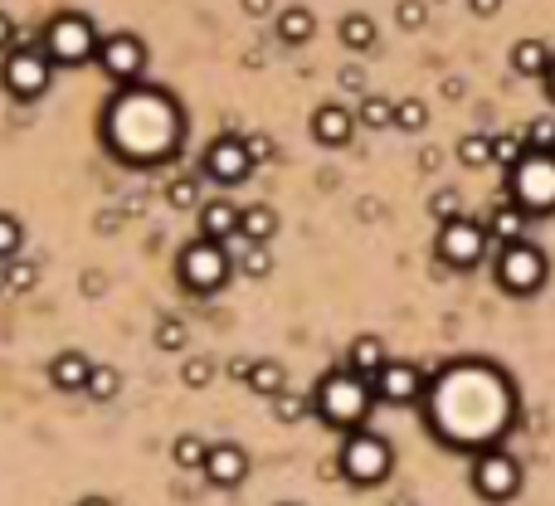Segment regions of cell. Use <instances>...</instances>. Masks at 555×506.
I'll list each match as a JSON object with an SVG mask.
<instances>
[{
  "instance_id": "681fc988",
  "label": "cell",
  "mask_w": 555,
  "mask_h": 506,
  "mask_svg": "<svg viewBox=\"0 0 555 506\" xmlns=\"http://www.w3.org/2000/svg\"><path fill=\"white\" fill-rule=\"evenodd\" d=\"M546 98H551V103H555V64H551V69H546Z\"/></svg>"
},
{
  "instance_id": "2e32d148",
  "label": "cell",
  "mask_w": 555,
  "mask_h": 506,
  "mask_svg": "<svg viewBox=\"0 0 555 506\" xmlns=\"http://www.w3.org/2000/svg\"><path fill=\"white\" fill-rule=\"evenodd\" d=\"M239 219H244L239 205H229V200H210V205H200V234L224 244V239H234V234H239Z\"/></svg>"
},
{
  "instance_id": "74e56055",
  "label": "cell",
  "mask_w": 555,
  "mask_h": 506,
  "mask_svg": "<svg viewBox=\"0 0 555 506\" xmlns=\"http://www.w3.org/2000/svg\"><path fill=\"white\" fill-rule=\"evenodd\" d=\"M35 283H39L35 263H10V268H5V288H10V292H30Z\"/></svg>"
},
{
  "instance_id": "83f0119b",
  "label": "cell",
  "mask_w": 555,
  "mask_h": 506,
  "mask_svg": "<svg viewBox=\"0 0 555 506\" xmlns=\"http://www.w3.org/2000/svg\"><path fill=\"white\" fill-rule=\"evenodd\" d=\"M356 117H361V127H375V132H380V127H395V103H390V98H375V93H366Z\"/></svg>"
},
{
  "instance_id": "ffe728a7",
  "label": "cell",
  "mask_w": 555,
  "mask_h": 506,
  "mask_svg": "<svg viewBox=\"0 0 555 506\" xmlns=\"http://www.w3.org/2000/svg\"><path fill=\"white\" fill-rule=\"evenodd\" d=\"M239 234H244L249 244H268V239L278 234V210H273V205H249L244 219H239Z\"/></svg>"
},
{
  "instance_id": "bcb514c9",
  "label": "cell",
  "mask_w": 555,
  "mask_h": 506,
  "mask_svg": "<svg viewBox=\"0 0 555 506\" xmlns=\"http://www.w3.org/2000/svg\"><path fill=\"white\" fill-rule=\"evenodd\" d=\"M98 229H103V234L122 229V210H103V215H98Z\"/></svg>"
},
{
  "instance_id": "3957f363",
  "label": "cell",
  "mask_w": 555,
  "mask_h": 506,
  "mask_svg": "<svg viewBox=\"0 0 555 506\" xmlns=\"http://www.w3.org/2000/svg\"><path fill=\"white\" fill-rule=\"evenodd\" d=\"M487 224H473V219H453V224H439V263L444 268H458V273H468V268H478L482 258H487Z\"/></svg>"
},
{
  "instance_id": "8fae6325",
  "label": "cell",
  "mask_w": 555,
  "mask_h": 506,
  "mask_svg": "<svg viewBox=\"0 0 555 506\" xmlns=\"http://www.w3.org/2000/svg\"><path fill=\"white\" fill-rule=\"evenodd\" d=\"M98 59H103V69L112 78H137L142 64H147V49H142L137 35H112L108 44H98Z\"/></svg>"
},
{
  "instance_id": "4dcf8cb0",
  "label": "cell",
  "mask_w": 555,
  "mask_h": 506,
  "mask_svg": "<svg viewBox=\"0 0 555 506\" xmlns=\"http://www.w3.org/2000/svg\"><path fill=\"white\" fill-rule=\"evenodd\" d=\"M526 146L531 151H546V156H555V117H536V122H526Z\"/></svg>"
},
{
  "instance_id": "ee69618b",
  "label": "cell",
  "mask_w": 555,
  "mask_h": 506,
  "mask_svg": "<svg viewBox=\"0 0 555 506\" xmlns=\"http://www.w3.org/2000/svg\"><path fill=\"white\" fill-rule=\"evenodd\" d=\"M468 10H473V15H482V20H492V15L502 10V0H468Z\"/></svg>"
},
{
  "instance_id": "d6a6232c",
  "label": "cell",
  "mask_w": 555,
  "mask_h": 506,
  "mask_svg": "<svg viewBox=\"0 0 555 506\" xmlns=\"http://www.w3.org/2000/svg\"><path fill=\"white\" fill-rule=\"evenodd\" d=\"M239 268H244V278H268V273H273V253H268V244H244Z\"/></svg>"
},
{
  "instance_id": "9c48e42d",
  "label": "cell",
  "mask_w": 555,
  "mask_h": 506,
  "mask_svg": "<svg viewBox=\"0 0 555 506\" xmlns=\"http://www.w3.org/2000/svg\"><path fill=\"white\" fill-rule=\"evenodd\" d=\"M5 88H10L15 98H39V93L49 88V59H44L39 49H15V54L5 59Z\"/></svg>"
},
{
  "instance_id": "836d02e7",
  "label": "cell",
  "mask_w": 555,
  "mask_h": 506,
  "mask_svg": "<svg viewBox=\"0 0 555 506\" xmlns=\"http://www.w3.org/2000/svg\"><path fill=\"white\" fill-rule=\"evenodd\" d=\"M429 215L439 219V224H453V219H463V195H458V190H434V200H429Z\"/></svg>"
},
{
  "instance_id": "7a4b0ae2",
  "label": "cell",
  "mask_w": 555,
  "mask_h": 506,
  "mask_svg": "<svg viewBox=\"0 0 555 506\" xmlns=\"http://www.w3.org/2000/svg\"><path fill=\"white\" fill-rule=\"evenodd\" d=\"M497 283L502 292H512V297H536V292L546 288V273H551V263H546V253L536 249L531 239H517V244H502L497 249Z\"/></svg>"
},
{
  "instance_id": "f6af8a7d",
  "label": "cell",
  "mask_w": 555,
  "mask_h": 506,
  "mask_svg": "<svg viewBox=\"0 0 555 506\" xmlns=\"http://www.w3.org/2000/svg\"><path fill=\"white\" fill-rule=\"evenodd\" d=\"M239 5H244V15H254V20L273 15V0H239Z\"/></svg>"
},
{
  "instance_id": "f35d334b",
  "label": "cell",
  "mask_w": 555,
  "mask_h": 506,
  "mask_svg": "<svg viewBox=\"0 0 555 506\" xmlns=\"http://www.w3.org/2000/svg\"><path fill=\"white\" fill-rule=\"evenodd\" d=\"M15 249H20V224L0 215V258H15Z\"/></svg>"
},
{
  "instance_id": "f907efd6",
  "label": "cell",
  "mask_w": 555,
  "mask_h": 506,
  "mask_svg": "<svg viewBox=\"0 0 555 506\" xmlns=\"http://www.w3.org/2000/svg\"><path fill=\"white\" fill-rule=\"evenodd\" d=\"M78 506H112V502H108V497H83Z\"/></svg>"
},
{
  "instance_id": "7dc6e473",
  "label": "cell",
  "mask_w": 555,
  "mask_h": 506,
  "mask_svg": "<svg viewBox=\"0 0 555 506\" xmlns=\"http://www.w3.org/2000/svg\"><path fill=\"white\" fill-rule=\"evenodd\" d=\"M10 39H15V25H10V20L0 15V49H10Z\"/></svg>"
},
{
  "instance_id": "30bf717a",
  "label": "cell",
  "mask_w": 555,
  "mask_h": 506,
  "mask_svg": "<svg viewBox=\"0 0 555 506\" xmlns=\"http://www.w3.org/2000/svg\"><path fill=\"white\" fill-rule=\"evenodd\" d=\"M249 171H254V161H249V151H244L239 137H220V142L205 151V176L215 185H244Z\"/></svg>"
},
{
  "instance_id": "ac0fdd59",
  "label": "cell",
  "mask_w": 555,
  "mask_h": 506,
  "mask_svg": "<svg viewBox=\"0 0 555 506\" xmlns=\"http://www.w3.org/2000/svg\"><path fill=\"white\" fill-rule=\"evenodd\" d=\"M346 370L375 380V375L385 370V341H380V336H356V341H351V351H346Z\"/></svg>"
},
{
  "instance_id": "52a82bcc",
  "label": "cell",
  "mask_w": 555,
  "mask_h": 506,
  "mask_svg": "<svg viewBox=\"0 0 555 506\" xmlns=\"http://www.w3.org/2000/svg\"><path fill=\"white\" fill-rule=\"evenodd\" d=\"M181 278L195 292H215L229 278V253L220 249V239H200L181 253Z\"/></svg>"
},
{
  "instance_id": "d4e9b609",
  "label": "cell",
  "mask_w": 555,
  "mask_h": 506,
  "mask_svg": "<svg viewBox=\"0 0 555 506\" xmlns=\"http://www.w3.org/2000/svg\"><path fill=\"white\" fill-rule=\"evenodd\" d=\"M526 151H531V146H526V137H517V132H502V137H492V166H507V171H512V166H521V161H526Z\"/></svg>"
},
{
  "instance_id": "1f68e13d",
  "label": "cell",
  "mask_w": 555,
  "mask_h": 506,
  "mask_svg": "<svg viewBox=\"0 0 555 506\" xmlns=\"http://www.w3.org/2000/svg\"><path fill=\"white\" fill-rule=\"evenodd\" d=\"M215 380V361L210 356H190V361L181 365V385L185 390H205Z\"/></svg>"
},
{
  "instance_id": "d6986e66",
  "label": "cell",
  "mask_w": 555,
  "mask_h": 506,
  "mask_svg": "<svg viewBox=\"0 0 555 506\" xmlns=\"http://www.w3.org/2000/svg\"><path fill=\"white\" fill-rule=\"evenodd\" d=\"M551 64H555V54L541 39H517V44H512V69H517L521 78H546Z\"/></svg>"
},
{
  "instance_id": "ab89813d",
  "label": "cell",
  "mask_w": 555,
  "mask_h": 506,
  "mask_svg": "<svg viewBox=\"0 0 555 506\" xmlns=\"http://www.w3.org/2000/svg\"><path fill=\"white\" fill-rule=\"evenodd\" d=\"M244 151H249V161H273V156H278V146H273V137H263V132H254V137H244Z\"/></svg>"
},
{
  "instance_id": "5b68a950",
  "label": "cell",
  "mask_w": 555,
  "mask_h": 506,
  "mask_svg": "<svg viewBox=\"0 0 555 506\" xmlns=\"http://www.w3.org/2000/svg\"><path fill=\"white\" fill-rule=\"evenodd\" d=\"M473 487H478V497H487V502H507V497L521 492V463L512 453H502V448H487L478 463H473Z\"/></svg>"
},
{
  "instance_id": "603a6c76",
  "label": "cell",
  "mask_w": 555,
  "mask_h": 506,
  "mask_svg": "<svg viewBox=\"0 0 555 506\" xmlns=\"http://www.w3.org/2000/svg\"><path fill=\"white\" fill-rule=\"evenodd\" d=\"M171 458H176V468H205V458H210V443L200 434H181L176 443H171Z\"/></svg>"
},
{
  "instance_id": "e0dca14e",
  "label": "cell",
  "mask_w": 555,
  "mask_h": 506,
  "mask_svg": "<svg viewBox=\"0 0 555 506\" xmlns=\"http://www.w3.org/2000/svg\"><path fill=\"white\" fill-rule=\"evenodd\" d=\"M526 210H521L517 200H502V205H492V215H487V234L497 239V244H517L526 239Z\"/></svg>"
},
{
  "instance_id": "44dd1931",
  "label": "cell",
  "mask_w": 555,
  "mask_h": 506,
  "mask_svg": "<svg viewBox=\"0 0 555 506\" xmlns=\"http://www.w3.org/2000/svg\"><path fill=\"white\" fill-rule=\"evenodd\" d=\"M312 30H317V20H312L307 5H288V10L278 15V35H283V44H307Z\"/></svg>"
},
{
  "instance_id": "ba28073f",
  "label": "cell",
  "mask_w": 555,
  "mask_h": 506,
  "mask_svg": "<svg viewBox=\"0 0 555 506\" xmlns=\"http://www.w3.org/2000/svg\"><path fill=\"white\" fill-rule=\"evenodd\" d=\"M341 468H346L351 482H361V487L380 482V477L390 472V448H385V438L356 434L351 443H346V453H341Z\"/></svg>"
},
{
  "instance_id": "7c38bea8",
  "label": "cell",
  "mask_w": 555,
  "mask_h": 506,
  "mask_svg": "<svg viewBox=\"0 0 555 506\" xmlns=\"http://www.w3.org/2000/svg\"><path fill=\"white\" fill-rule=\"evenodd\" d=\"M200 472H205L215 487H239V482L249 477V458H244V448H239V443H215Z\"/></svg>"
},
{
  "instance_id": "7402d4cb",
  "label": "cell",
  "mask_w": 555,
  "mask_h": 506,
  "mask_svg": "<svg viewBox=\"0 0 555 506\" xmlns=\"http://www.w3.org/2000/svg\"><path fill=\"white\" fill-rule=\"evenodd\" d=\"M336 35H341V44H346V49L366 54L370 44H375V20L356 10V15H346V20H341V30H336Z\"/></svg>"
},
{
  "instance_id": "5bb4252c",
  "label": "cell",
  "mask_w": 555,
  "mask_h": 506,
  "mask_svg": "<svg viewBox=\"0 0 555 506\" xmlns=\"http://www.w3.org/2000/svg\"><path fill=\"white\" fill-rule=\"evenodd\" d=\"M351 127H356V117L341 103H322V108L312 112V137L322 146H346L351 142Z\"/></svg>"
},
{
  "instance_id": "d590c367",
  "label": "cell",
  "mask_w": 555,
  "mask_h": 506,
  "mask_svg": "<svg viewBox=\"0 0 555 506\" xmlns=\"http://www.w3.org/2000/svg\"><path fill=\"white\" fill-rule=\"evenodd\" d=\"M185 336H190V331H185L181 317H161V322H156V346H161V351H185Z\"/></svg>"
},
{
  "instance_id": "cb8c5ba5",
  "label": "cell",
  "mask_w": 555,
  "mask_h": 506,
  "mask_svg": "<svg viewBox=\"0 0 555 506\" xmlns=\"http://www.w3.org/2000/svg\"><path fill=\"white\" fill-rule=\"evenodd\" d=\"M283 365L278 361H254V375H249V390L254 395H263V399H273V395H283Z\"/></svg>"
},
{
  "instance_id": "e575fe53",
  "label": "cell",
  "mask_w": 555,
  "mask_h": 506,
  "mask_svg": "<svg viewBox=\"0 0 555 506\" xmlns=\"http://www.w3.org/2000/svg\"><path fill=\"white\" fill-rule=\"evenodd\" d=\"M424 122H429V108H424L419 98H400V103H395V127H400V132H419Z\"/></svg>"
},
{
  "instance_id": "816d5d0a",
  "label": "cell",
  "mask_w": 555,
  "mask_h": 506,
  "mask_svg": "<svg viewBox=\"0 0 555 506\" xmlns=\"http://www.w3.org/2000/svg\"><path fill=\"white\" fill-rule=\"evenodd\" d=\"M278 506H297V502H278Z\"/></svg>"
},
{
  "instance_id": "7bdbcfd3",
  "label": "cell",
  "mask_w": 555,
  "mask_h": 506,
  "mask_svg": "<svg viewBox=\"0 0 555 506\" xmlns=\"http://www.w3.org/2000/svg\"><path fill=\"white\" fill-rule=\"evenodd\" d=\"M224 370H229L234 380H244V385H249V375H254V356H234V361L224 365Z\"/></svg>"
},
{
  "instance_id": "f546056e",
  "label": "cell",
  "mask_w": 555,
  "mask_h": 506,
  "mask_svg": "<svg viewBox=\"0 0 555 506\" xmlns=\"http://www.w3.org/2000/svg\"><path fill=\"white\" fill-rule=\"evenodd\" d=\"M166 205L171 210H195L200 205V181L195 176H176V181L166 185Z\"/></svg>"
},
{
  "instance_id": "9a60e30c",
  "label": "cell",
  "mask_w": 555,
  "mask_h": 506,
  "mask_svg": "<svg viewBox=\"0 0 555 506\" xmlns=\"http://www.w3.org/2000/svg\"><path fill=\"white\" fill-rule=\"evenodd\" d=\"M49 380H54V390H64V395L88 390V380H93V361H88L83 351H64V356H54V365H49Z\"/></svg>"
},
{
  "instance_id": "b9f144b4",
  "label": "cell",
  "mask_w": 555,
  "mask_h": 506,
  "mask_svg": "<svg viewBox=\"0 0 555 506\" xmlns=\"http://www.w3.org/2000/svg\"><path fill=\"white\" fill-rule=\"evenodd\" d=\"M341 88H346V93H361V88H366V73L356 69V64H346V69H341Z\"/></svg>"
},
{
  "instance_id": "6da1fadb",
  "label": "cell",
  "mask_w": 555,
  "mask_h": 506,
  "mask_svg": "<svg viewBox=\"0 0 555 506\" xmlns=\"http://www.w3.org/2000/svg\"><path fill=\"white\" fill-rule=\"evenodd\" d=\"M507 195L526 215H551L555 210V156L526 151V161L507 171Z\"/></svg>"
},
{
  "instance_id": "4fadbf2b",
  "label": "cell",
  "mask_w": 555,
  "mask_h": 506,
  "mask_svg": "<svg viewBox=\"0 0 555 506\" xmlns=\"http://www.w3.org/2000/svg\"><path fill=\"white\" fill-rule=\"evenodd\" d=\"M419 370L405 361H385V370L375 375V395L385 399V404H409V399H419Z\"/></svg>"
},
{
  "instance_id": "f1b7e54d",
  "label": "cell",
  "mask_w": 555,
  "mask_h": 506,
  "mask_svg": "<svg viewBox=\"0 0 555 506\" xmlns=\"http://www.w3.org/2000/svg\"><path fill=\"white\" fill-rule=\"evenodd\" d=\"M117 390H122V375H117L112 365H93V380H88L83 395L98 399V404H108V399H117Z\"/></svg>"
},
{
  "instance_id": "8992f818",
  "label": "cell",
  "mask_w": 555,
  "mask_h": 506,
  "mask_svg": "<svg viewBox=\"0 0 555 506\" xmlns=\"http://www.w3.org/2000/svg\"><path fill=\"white\" fill-rule=\"evenodd\" d=\"M93 49H98V39H93V25L83 20V15H59L54 25H49V59L54 64H88L93 59Z\"/></svg>"
},
{
  "instance_id": "4316f807",
  "label": "cell",
  "mask_w": 555,
  "mask_h": 506,
  "mask_svg": "<svg viewBox=\"0 0 555 506\" xmlns=\"http://www.w3.org/2000/svg\"><path fill=\"white\" fill-rule=\"evenodd\" d=\"M312 409H317V399H302V395H293V390L273 395V414H278V424H302Z\"/></svg>"
},
{
  "instance_id": "484cf974",
  "label": "cell",
  "mask_w": 555,
  "mask_h": 506,
  "mask_svg": "<svg viewBox=\"0 0 555 506\" xmlns=\"http://www.w3.org/2000/svg\"><path fill=\"white\" fill-rule=\"evenodd\" d=\"M458 161H463L468 171H482V166H492V137H482V132H468V137L458 142Z\"/></svg>"
},
{
  "instance_id": "60d3db41",
  "label": "cell",
  "mask_w": 555,
  "mask_h": 506,
  "mask_svg": "<svg viewBox=\"0 0 555 506\" xmlns=\"http://www.w3.org/2000/svg\"><path fill=\"white\" fill-rule=\"evenodd\" d=\"M103 292H108V273H98V268H88V273H83V297H88V302H98Z\"/></svg>"
},
{
  "instance_id": "277c9868",
  "label": "cell",
  "mask_w": 555,
  "mask_h": 506,
  "mask_svg": "<svg viewBox=\"0 0 555 506\" xmlns=\"http://www.w3.org/2000/svg\"><path fill=\"white\" fill-rule=\"evenodd\" d=\"M317 409H322L327 424H356V419H366V409H370L366 385H361L351 370H336V375L322 380V390H317Z\"/></svg>"
},
{
  "instance_id": "8d00e7d4",
  "label": "cell",
  "mask_w": 555,
  "mask_h": 506,
  "mask_svg": "<svg viewBox=\"0 0 555 506\" xmlns=\"http://www.w3.org/2000/svg\"><path fill=\"white\" fill-rule=\"evenodd\" d=\"M395 20H400V30H424L429 5H424V0H400V5H395Z\"/></svg>"
},
{
  "instance_id": "c3c4849f",
  "label": "cell",
  "mask_w": 555,
  "mask_h": 506,
  "mask_svg": "<svg viewBox=\"0 0 555 506\" xmlns=\"http://www.w3.org/2000/svg\"><path fill=\"white\" fill-rule=\"evenodd\" d=\"M444 98H463V78H448V83H444Z\"/></svg>"
}]
</instances>
